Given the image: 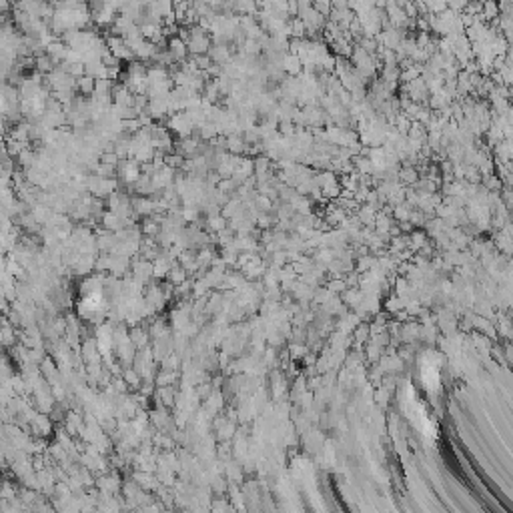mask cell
I'll return each mask as SVG.
<instances>
[{
  "instance_id": "6",
  "label": "cell",
  "mask_w": 513,
  "mask_h": 513,
  "mask_svg": "<svg viewBox=\"0 0 513 513\" xmlns=\"http://www.w3.org/2000/svg\"><path fill=\"white\" fill-rule=\"evenodd\" d=\"M189 2H192V0H189Z\"/></svg>"
},
{
  "instance_id": "4",
  "label": "cell",
  "mask_w": 513,
  "mask_h": 513,
  "mask_svg": "<svg viewBox=\"0 0 513 513\" xmlns=\"http://www.w3.org/2000/svg\"><path fill=\"white\" fill-rule=\"evenodd\" d=\"M226 147H229V149H231L233 153H241V151L245 149V147H243V140H241L239 136H231V138H229V145H226Z\"/></svg>"
},
{
  "instance_id": "2",
  "label": "cell",
  "mask_w": 513,
  "mask_h": 513,
  "mask_svg": "<svg viewBox=\"0 0 513 513\" xmlns=\"http://www.w3.org/2000/svg\"><path fill=\"white\" fill-rule=\"evenodd\" d=\"M209 56L215 61V63H226L229 61V48L224 44H217L209 50Z\"/></svg>"
},
{
  "instance_id": "3",
  "label": "cell",
  "mask_w": 513,
  "mask_h": 513,
  "mask_svg": "<svg viewBox=\"0 0 513 513\" xmlns=\"http://www.w3.org/2000/svg\"><path fill=\"white\" fill-rule=\"evenodd\" d=\"M499 14V4L497 0H485L483 2V16L485 18H495Z\"/></svg>"
},
{
  "instance_id": "1",
  "label": "cell",
  "mask_w": 513,
  "mask_h": 513,
  "mask_svg": "<svg viewBox=\"0 0 513 513\" xmlns=\"http://www.w3.org/2000/svg\"><path fill=\"white\" fill-rule=\"evenodd\" d=\"M168 52H170V56L175 61H183L187 56V52H189V46L181 36H173L168 40Z\"/></svg>"
},
{
  "instance_id": "5",
  "label": "cell",
  "mask_w": 513,
  "mask_h": 513,
  "mask_svg": "<svg viewBox=\"0 0 513 513\" xmlns=\"http://www.w3.org/2000/svg\"><path fill=\"white\" fill-rule=\"evenodd\" d=\"M285 68L289 72H297L299 70V56H287L285 59Z\"/></svg>"
}]
</instances>
